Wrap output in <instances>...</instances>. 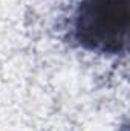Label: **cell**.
I'll list each match as a JSON object with an SVG mask.
<instances>
[{
	"instance_id": "1",
	"label": "cell",
	"mask_w": 130,
	"mask_h": 131,
	"mask_svg": "<svg viewBox=\"0 0 130 131\" xmlns=\"http://www.w3.org/2000/svg\"><path fill=\"white\" fill-rule=\"evenodd\" d=\"M130 0H80L69 23V38L81 49L124 55L129 46Z\"/></svg>"
}]
</instances>
